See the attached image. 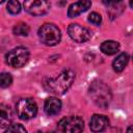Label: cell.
I'll return each mask as SVG.
<instances>
[{"instance_id":"1","label":"cell","mask_w":133,"mask_h":133,"mask_svg":"<svg viewBox=\"0 0 133 133\" xmlns=\"http://www.w3.org/2000/svg\"><path fill=\"white\" fill-rule=\"evenodd\" d=\"M74 80V72L71 70H64L57 76L49 78L45 83V87L47 90L55 95H63L72 86Z\"/></svg>"},{"instance_id":"2","label":"cell","mask_w":133,"mask_h":133,"mask_svg":"<svg viewBox=\"0 0 133 133\" xmlns=\"http://www.w3.org/2000/svg\"><path fill=\"white\" fill-rule=\"evenodd\" d=\"M89 95L94 102L103 108L107 107L111 100L110 88L102 81H95L89 87Z\"/></svg>"},{"instance_id":"3","label":"cell","mask_w":133,"mask_h":133,"mask_svg":"<svg viewBox=\"0 0 133 133\" xmlns=\"http://www.w3.org/2000/svg\"><path fill=\"white\" fill-rule=\"evenodd\" d=\"M38 37L43 44L47 46H55L60 42L61 33L56 25L46 23L38 29Z\"/></svg>"},{"instance_id":"4","label":"cell","mask_w":133,"mask_h":133,"mask_svg":"<svg viewBox=\"0 0 133 133\" xmlns=\"http://www.w3.org/2000/svg\"><path fill=\"white\" fill-rule=\"evenodd\" d=\"M29 60V51L25 47H17L5 55V62L12 68H22Z\"/></svg>"},{"instance_id":"5","label":"cell","mask_w":133,"mask_h":133,"mask_svg":"<svg viewBox=\"0 0 133 133\" xmlns=\"http://www.w3.org/2000/svg\"><path fill=\"white\" fill-rule=\"evenodd\" d=\"M16 111L18 116L21 119H30L33 118L37 113L36 103L30 98L20 99L16 104Z\"/></svg>"},{"instance_id":"6","label":"cell","mask_w":133,"mask_h":133,"mask_svg":"<svg viewBox=\"0 0 133 133\" xmlns=\"http://www.w3.org/2000/svg\"><path fill=\"white\" fill-rule=\"evenodd\" d=\"M58 130L69 133H78L84 129V122L80 116H66L58 122Z\"/></svg>"},{"instance_id":"7","label":"cell","mask_w":133,"mask_h":133,"mask_svg":"<svg viewBox=\"0 0 133 133\" xmlns=\"http://www.w3.org/2000/svg\"><path fill=\"white\" fill-rule=\"evenodd\" d=\"M25 10L32 16H43L50 9V3L48 0H25Z\"/></svg>"},{"instance_id":"8","label":"cell","mask_w":133,"mask_h":133,"mask_svg":"<svg viewBox=\"0 0 133 133\" xmlns=\"http://www.w3.org/2000/svg\"><path fill=\"white\" fill-rule=\"evenodd\" d=\"M68 33H69L70 37L77 43H85L91 36V32L86 27H83L76 23L69 25Z\"/></svg>"},{"instance_id":"9","label":"cell","mask_w":133,"mask_h":133,"mask_svg":"<svg viewBox=\"0 0 133 133\" xmlns=\"http://www.w3.org/2000/svg\"><path fill=\"white\" fill-rule=\"evenodd\" d=\"M90 6H91L90 0H79L70 5V7L68 9V16L70 18H75V17L79 16L80 14L86 11Z\"/></svg>"},{"instance_id":"10","label":"cell","mask_w":133,"mask_h":133,"mask_svg":"<svg viewBox=\"0 0 133 133\" xmlns=\"http://www.w3.org/2000/svg\"><path fill=\"white\" fill-rule=\"evenodd\" d=\"M109 125V119L102 114H94L90 118L89 127L94 132H102Z\"/></svg>"},{"instance_id":"11","label":"cell","mask_w":133,"mask_h":133,"mask_svg":"<svg viewBox=\"0 0 133 133\" xmlns=\"http://www.w3.org/2000/svg\"><path fill=\"white\" fill-rule=\"evenodd\" d=\"M61 109V101L58 98L55 97H50L45 101V105H44V110L45 112L52 116L55 114H58L59 111Z\"/></svg>"},{"instance_id":"12","label":"cell","mask_w":133,"mask_h":133,"mask_svg":"<svg viewBox=\"0 0 133 133\" xmlns=\"http://www.w3.org/2000/svg\"><path fill=\"white\" fill-rule=\"evenodd\" d=\"M12 119V112L9 106H6L4 104L1 105L0 108V124L1 128L4 129L5 127L8 128L10 125V122Z\"/></svg>"},{"instance_id":"13","label":"cell","mask_w":133,"mask_h":133,"mask_svg":"<svg viewBox=\"0 0 133 133\" xmlns=\"http://www.w3.org/2000/svg\"><path fill=\"white\" fill-rule=\"evenodd\" d=\"M100 49L106 55H113L119 51V44L115 41H105L101 44Z\"/></svg>"},{"instance_id":"14","label":"cell","mask_w":133,"mask_h":133,"mask_svg":"<svg viewBox=\"0 0 133 133\" xmlns=\"http://www.w3.org/2000/svg\"><path fill=\"white\" fill-rule=\"evenodd\" d=\"M128 61H129V56L127 53H122L119 54L112 62V68L115 72H122L128 64Z\"/></svg>"},{"instance_id":"15","label":"cell","mask_w":133,"mask_h":133,"mask_svg":"<svg viewBox=\"0 0 133 133\" xmlns=\"http://www.w3.org/2000/svg\"><path fill=\"white\" fill-rule=\"evenodd\" d=\"M14 33L16 35H20V36H27L29 33V26L26 23H18L15 25L14 27Z\"/></svg>"},{"instance_id":"16","label":"cell","mask_w":133,"mask_h":133,"mask_svg":"<svg viewBox=\"0 0 133 133\" xmlns=\"http://www.w3.org/2000/svg\"><path fill=\"white\" fill-rule=\"evenodd\" d=\"M7 10L11 15H17L21 11V4L18 0H9L7 3Z\"/></svg>"},{"instance_id":"17","label":"cell","mask_w":133,"mask_h":133,"mask_svg":"<svg viewBox=\"0 0 133 133\" xmlns=\"http://www.w3.org/2000/svg\"><path fill=\"white\" fill-rule=\"evenodd\" d=\"M12 82V77L9 73H2L0 76V85L2 88L8 87Z\"/></svg>"},{"instance_id":"18","label":"cell","mask_w":133,"mask_h":133,"mask_svg":"<svg viewBox=\"0 0 133 133\" xmlns=\"http://www.w3.org/2000/svg\"><path fill=\"white\" fill-rule=\"evenodd\" d=\"M88 21H89V23H91V24H94V25H96V26H99V25L101 24V22H102V17H101V15H99L98 12L94 11V12H90V14H89V16H88Z\"/></svg>"},{"instance_id":"19","label":"cell","mask_w":133,"mask_h":133,"mask_svg":"<svg viewBox=\"0 0 133 133\" xmlns=\"http://www.w3.org/2000/svg\"><path fill=\"white\" fill-rule=\"evenodd\" d=\"M6 133H15V132H26V129L20 125V124H12V125H9L8 128H6L5 130Z\"/></svg>"},{"instance_id":"20","label":"cell","mask_w":133,"mask_h":133,"mask_svg":"<svg viewBox=\"0 0 133 133\" xmlns=\"http://www.w3.org/2000/svg\"><path fill=\"white\" fill-rule=\"evenodd\" d=\"M102 1H103V3L106 4V5L112 6V5H115V4H117L118 2H121L122 0H102Z\"/></svg>"},{"instance_id":"21","label":"cell","mask_w":133,"mask_h":133,"mask_svg":"<svg viewBox=\"0 0 133 133\" xmlns=\"http://www.w3.org/2000/svg\"><path fill=\"white\" fill-rule=\"evenodd\" d=\"M127 131H128V132H133V126H131V127H129V128L127 129Z\"/></svg>"},{"instance_id":"22","label":"cell","mask_w":133,"mask_h":133,"mask_svg":"<svg viewBox=\"0 0 133 133\" xmlns=\"http://www.w3.org/2000/svg\"><path fill=\"white\" fill-rule=\"evenodd\" d=\"M130 6L133 8V0H130Z\"/></svg>"},{"instance_id":"23","label":"cell","mask_w":133,"mask_h":133,"mask_svg":"<svg viewBox=\"0 0 133 133\" xmlns=\"http://www.w3.org/2000/svg\"><path fill=\"white\" fill-rule=\"evenodd\" d=\"M4 1H5V0H1V3H3V2H4Z\"/></svg>"}]
</instances>
